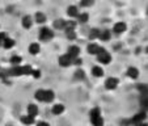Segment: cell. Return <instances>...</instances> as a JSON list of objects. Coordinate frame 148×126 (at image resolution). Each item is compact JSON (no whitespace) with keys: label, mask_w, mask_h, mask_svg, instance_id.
<instances>
[{"label":"cell","mask_w":148,"mask_h":126,"mask_svg":"<svg viewBox=\"0 0 148 126\" xmlns=\"http://www.w3.org/2000/svg\"><path fill=\"white\" fill-rule=\"evenodd\" d=\"M100 49H101V46H98L97 43H89L87 48V51H88V54H90V55H97Z\"/></svg>","instance_id":"obj_11"},{"label":"cell","mask_w":148,"mask_h":126,"mask_svg":"<svg viewBox=\"0 0 148 126\" xmlns=\"http://www.w3.org/2000/svg\"><path fill=\"white\" fill-rule=\"evenodd\" d=\"M45 96H46V90H37L34 93V97L39 103H45Z\"/></svg>","instance_id":"obj_14"},{"label":"cell","mask_w":148,"mask_h":126,"mask_svg":"<svg viewBox=\"0 0 148 126\" xmlns=\"http://www.w3.org/2000/svg\"><path fill=\"white\" fill-rule=\"evenodd\" d=\"M21 25H23L25 29H30L32 25H33V17L29 16V14L24 16L23 20H21Z\"/></svg>","instance_id":"obj_10"},{"label":"cell","mask_w":148,"mask_h":126,"mask_svg":"<svg viewBox=\"0 0 148 126\" xmlns=\"http://www.w3.org/2000/svg\"><path fill=\"white\" fill-rule=\"evenodd\" d=\"M97 59L100 63H102V65H109L110 62H112V55H110L103 48H101L100 51H98V54H97Z\"/></svg>","instance_id":"obj_3"},{"label":"cell","mask_w":148,"mask_h":126,"mask_svg":"<svg viewBox=\"0 0 148 126\" xmlns=\"http://www.w3.org/2000/svg\"><path fill=\"white\" fill-rule=\"evenodd\" d=\"M34 21L38 24H45L46 23V14L43 12H37L34 16Z\"/></svg>","instance_id":"obj_18"},{"label":"cell","mask_w":148,"mask_h":126,"mask_svg":"<svg viewBox=\"0 0 148 126\" xmlns=\"http://www.w3.org/2000/svg\"><path fill=\"white\" fill-rule=\"evenodd\" d=\"M147 53H148V49H147Z\"/></svg>","instance_id":"obj_38"},{"label":"cell","mask_w":148,"mask_h":126,"mask_svg":"<svg viewBox=\"0 0 148 126\" xmlns=\"http://www.w3.org/2000/svg\"><path fill=\"white\" fill-rule=\"evenodd\" d=\"M90 117V122H92L93 126H103V118L101 116V109L98 107L93 108L89 113Z\"/></svg>","instance_id":"obj_1"},{"label":"cell","mask_w":148,"mask_h":126,"mask_svg":"<svg viewBox=\"0 0 148 126\" xmlns=\"http://www.w3.org/2000/svg\"><path fill=\"white\" fill-rule=\"evenodd\" d=\"M126 29H127V25H126L125 23H122V21H119V23L114 24V26H113V32H114L115 34H122V33H125Z\"/></svg>","instance_id":"obj_8"},{"label":"cell","mask_w":148,"mask_h":126,"mask_svg":"<svg viewBox=\"0 0 148 126\" xmlns=\"http://www.w3.org/2000/svg\"><path fill=\"white\" fill-rule=\"evenodd\" d=\"M142 107L148 110V95H143L142 98Z\"/></svg>","instance_id":"obj_30"},{"label":"cell","mask_w":148,"mask_h":126,"mask_svg":"<svg viewBox=\"0 0 148 126\" xmlns=\"http://www.w3.org/2000/svg\"><path fill=\"white\" fill-rule=\"evenodd\" d=\"M33 68L30 66H14L8 71L9 76H20V75H30Z\"/></svg>","instance_id":"obj_2"},{"label":"cell","mask_w":148,"mask_h":126,"mask_svg":"<svg viewBox=\"0 0 148 126\" xmlns=\"http://www.w3.org/2000/svg\"><path fill=\"white\" fill-rule=\"evenodd\" d=\"M81 63H83V61H81V58H73V62H72V65H76V66H80Z\"/></svg>","instance_id":"obj_34"},{"label":"cell","mask_w":148,"mask_h":126,"mask_svg":"<svg viewBox=\"0 0 148 126\" xmlns=\"http://www.w3.org/2000/svg\"><path fill=\"white\" fill-rule=\"evenodd\" d=\"M135 126H148V123H145V122H142V123H138V125H135Z\"/></svg>","instance_id":"obj_37"},{"label":"cell","mask_w":148,"mask_h":126,"mask_svg":"<svg viewBox=\"0 0 148 126\" xmlns=\"http://www.w3.org/2000/svg\"><path fill=\"white\" fill-rule=\"evenodd\" d=\"M9 62L13 65V67L14 66H20V63H23V58L18 55H12L11 59H9Z\"/></svg>","instance_id":"obj_25"},{"label":"cell","mask_w":148,"mask_h":126,"mask_svg":"<svg viewBox=\"0 0 148 126\" xmlns=\"http://www.w3.org/2000/svg\"><path fill=\"white\" fill-rule=\"evenodd\" d=\"M81 7H85V8H88V7H90L93 4V0H81Z\"/></svg>","instance_id":"obj_32"},{"label":"cell","mask_w":148,"mask_h":126,"mask_svg":"<svg viewBox=\"0 0 148 126\" xmlns=\"http://www.w3.org/2000/svg\"><path fill=\"white\" fill-rule=\"evenodd\" d=\"M39 50H41V46H39L38 43H36V42H33V43L29 45V53H30L32 55H37V54L39 53Z\"/></svg>","instance_id":"obj_19"},{"label":"cell","mask_w":148,"mask_h":126,"mask_svg":"<svg viewBox=\"0 0 148 126\" xmlns=\"http://www.w3.org/2000/svg\"><path fill=\"white\" fill-rule=\"evenodd\" d=\"M38 107H37L36 104H29L28 105V114L32 116V117H36V116H38Z\"/></svg>","instance_id":"obj_15"},{"label":"cell","mask_w":148,"mask_h":126,"mask_svg":"<svg viewBox=\"0 0 148 126\" xmlns=\"http://www.w3.org/2000/svg\"><path fill=\"white\" fill-rule=\"evenodd\" d=\"M92 75L95 76V78H101V76L103 75V70L100 66H95V67L92 68Z\"/></svg>","instance_id":"obj_21"},{"label":"cell","mask_w":148,"mask_h":126,"mask_svg":"<svg viewBox=\"0 0 148 126\" xmlns=\"http://www.w3.org/2000/svg\"><path fill=\"white\" fill-rule=\"evenodd\" d=\"M55 98V93L51 90H46V96H45V103H51Z\"/></svg>","instance_id":"obj_24"},{"label":"cell","mask_w":148,"mask_h":126,"mask_svg":"<svg viewBox=\"0 0 148 126\" xmlns=\"http://www.w3.org/2000/svg\"><path fill=\"white\" fill-rule=\"evenodd\" d=\"M126 74H127V76H129L130 79H138L139 78V70H138L136 67H129L127 71H126Z\"/></svg>","instance_id":"obj_13"},{"label":"cell","mask_w":148,"mask_h":126,"mask_svg":"<svg viewBox=\"0 0 148 126\" xmlns=\"http://www.w3.org/2000/svg\"><path fill=\"white\" fill-rule=\"evenodd\" d=\"M75 79L76 80H84V79H85V72H84L83 70L75 71Z\"/></svg>","instance_id":"obj_29"},{"label":"cell","mask_w":148,"mask_h":126,"mask_svg":"<svg viewBox=\"0 0 148 126\" xmlns=\"http://www.w3.org/2000/svg\"><path fill=\"white\" fill-rule=\"evenodd\" d=\"M79 13H80V12H79V8L76 6H70L67 8V14L70 17H77Z\"/></svg>","instance_id":"obj_17"},{"label":"cell","mask_w":148,"mask_h":126,"mask_svg":"<svg viewBox=\"0 0 148 126\" xmlns=\"http://www.w3.org/2000/svg\"><path fill=\"white\" fill-rule=\"evenodd\" d=\"M51 112H53L54 116H60L62 113L64 112V105H63V104H55V105H53V108H51Z\"/></svg>","instance_id":"obj_12"},{"label":"cell","mask_w":148,"mask_h":126,"mask_svg":"<svg viewBox=\"0 0 148 126\" xmlns=\"http://www.w3.org/2000/svg\"><path fill=\"white\" fill-rule=\"evenodd\" d=\"M88 20H89V14H88L87 12L79 13V16H77V21H79L80 24H85V23H88Z\"/></svg>","instance_id":"obj_23"},{"label":"cell","mask_w":148,"mask_h":126,"mask_svg":"<svg viewBox=\"0 0 148 126\" xmlns=\"http://www.w3.org/2000/svg\"><path fill=\"white\" fill-rule=\"evenodd\" d=\"M37 126H50V123L46 121H39V122H37Z\"/></svg>","instance_id":"obj_35"},{"label":"cell","mask_w":148,"mask_h":126,"mask_svg":"<svg viewBox=\"0 0 148 126\" xmlns=\"http://www.w3.org/2000/svg\"><path fill=\"white\" fill-rule=\"evenodd\" d=\"M1 45H3L4 49H7V50H8V49H12L14 46V41L12 38H8V37H7V38L3 41V43H1Z\"/></svg>","instance_id":"obj_22"},{"label":"cell","mask_w":148,"mask_h":126,"mask_svg":"<svg viewBox=\"0 0 148 126\" xmlns=\"http://www.w3.org/2000/svg\"><path fill=\"white\" fill-rule=\"evenodd\" d=\"M145 118H147V113H145V112H139V113H136V114L132 117L131 123H134V125L142 123V122H144V121H145Z\"/></svg>","instance_id":"obj_7"},{"label":"cell","mask_w":148,"mask_h":126,"mask_svg":"<svg viewBox=\"0 0 148 126\" xmlns=\"http://www.w3.org/2000/svg\"><path fill=\"white\" fill-rule=\"evenodd\" d=\"M66 36H67L68 39H75V38H76L75 30H66Z\"/></svg>","instance_id":"obj_31"},{"label":"cell","mask_w":148,"mask_h":126,"mask_svg":"<svg viewBox=\"0 0 148 126\" xmlns=\"http://www.w3.org/2000/svg\"><path fill=\"white\" fill-rule=\"evenodd\" d=\"M98 38H100L101 41H103V42L109 41V39L112 38V32L108 30V29H105V30L100 32V37H98Z\"/></svg>","instance_id":"obj_16"},{"label":"cell","mask_w":148,"mask_h":126,"mask_svg":"<svg viewBox=\"0 0 148 126\" xmlns=\"http://www.w3.org/2000/svg\"><path fill=\"white\" fill-rule=\"evenodd\" d=\"M53 37H54V32L51 30L50 28L43 26V28L39 29V39H41V41L47 42V41H50Z\"/></svg>","instance_id":"obj_4"},{"label":"cell","mask_w":148,"mask_h":126,"mask_svg":"<svg viewBox=\"0 0 148 126\" xmlns=\"http://www.w3.org/2000/svg\"><path fill=\"white\" fill-rule=\"evenodd\" d=\"M118 83H119V80L117 78H113V76L112 78H108L106 81H105V88L109 91H113L118 87Z\"/></svg>","instance_id":"obj_6"},{"label":"cell","mask_w":148,"mask_h":126,"mask_svg":"<svg viewBox=\"0 0 148 126\" xmlns=\"http://www.w3.org/2000/svg\"><path fill=\"white\" fill-rule=\"evenodd\" d=\"M59 66L60 67H70L71 65H72L73 62V58H71L68 54H63V55L59 56Z\"/></svg>","instance_id":"obj_5"},{"label":"cell","mask_w":148,"mask_h":126,"mask_svg":"<svg viewBox=\"0 0 148 126\" xmlns=\"http://www.w3.org/2000/svg\"><path fill=\"white\" fill-rule=\"evenodd\" d=\"M64 23H66L64 20L59 19V20H55V21H54L53 25H54V28L55 29H64Z\"/></svg>","instance_id":"obj_27"},{"label":"cell","mask_w":148,"mask_h":126,"mask_svg":"<svg viewBox=\"0 0 148 126\" xmlns=\"http://www.w3.org/2000/svg\"><path fill=\"white\" fill-rule=\"evenodd\" d=\"M7 38V36H5V33H3V32H0V45L3 43V41Z\"/></svg>","instance_id":"obj_36"},{"label":"cell","mask_w":148,"mask_h":126,"mask_svg":"<svg viewBox=\"0 0 148 126\" xmlns=\"http://www.w3.org/2000/svg\"><path fill=\"white\" fill-rule=\"evenodd\" d=\"M30 75H33L36 79H39V78H41V71H39V70H32Z\"/></svg>","instance_id":"obj_33"},{"label":"cell","mask_w":148,"mask_h":126,"mask_svg":"<svg viewBox=\"0 0 148 126\" xmlns=\"http://www.w3.org/2000/svg\"><path fill=\"white\" fill-rule=\"evenodd\" d=\"M76 28V21H66L64 23V29L63 30H75Z\"/></svg>","instance_id":"obj_26"},{"label":"cell","mask_w":148,"mask_h":126,"mask_svg":"<svg viewBox=\"0 0 148 126\" xmlns=\"http://www.w3.org/2000/svg\"><path fill=\"white\" fill-rule=\"evenodd\" d=\"M67 54L71 56V58H77L80 55V48L77 45H71L67 50Z\"/></svg>","instance_id":"obj_9"},{"label":"cell","mask_w":148,"mask_h":126,"mask_svg":"<svg viewBox=\"0 0 148 126\" xmlns=\"http://www.w3.org/2000/svg\"><path fill=\"white\" fill-rule=\"evenodd\" d=\"M21 122H23L24 125H26V126L33 125L34 123V117H32V116H29V114L23 116V117H21Z\"/></svg>","instance_id":"obj_20"},{"label":"cell","mask_w":148,"mask_h":126,"mask_svg":"<svg viewBox=\"0 0 148 126\" xmlns=\"http://www.w3.org/2000/svg\"><path fill=\"white\" fill-rule=\"evenodd\" d=\"M100 29H97V28H95V29H92L90 30V33H89V38L90 39H96V38H98L100 37Z\"/></svg>","instance_id":"obj_28"}]
</instances>
